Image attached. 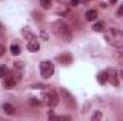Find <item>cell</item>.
I'll return each instance as SVG.
<instances>
[{
	"label": "cell",
	"mask_w": 123,
	"mask_h": 121,
	"mask_svg": "<svg viewBox=\"0 0 123 121\" xmlns=\"http://www.w3.org/2000/svg\"><path fill=\"white\" fill-rule=\"evenodd\" d=\"M120 77H122V80H123V70L120 71Z\"/></svg>",
	"instance_id": "cell-24"
},
{
	"label": "cell",
	"mask_w": 123,
	"mask_h": 121,
	"mask_svg": "<svg viewBox=\"0 0 123 121\" xmlns=\"http://www.w3.org/2000/svg\"><path fill=\"white\" fill-rule=\"evenodd\" d=\"M105 37L110 46L116 49H123V31L117 30V29H110Z\"/></svg>",
	"instance_id": "cell-2"
},
{
	"label": "cell",
	"mask_w": 123,
	"mask_h": 121,
	"mask_svg": "<svg viewBox=\"0 0 123 121\" xmlns=\"http://www.w3.org/2000/svg\"><path fill=\"white\" fill-rule=\"evenodd\" d=\"M4 53H6V47H4L3 44H0V57H1Z\"/></svg>",
	"instance_id": "cell-20"
},
{
	"label": "cell",
	"mask_w": 123,
	"mask_h": 121,
	"mask_svg": "<svg viewBox=\"0 0 123 121\" xmlns=\"http://www.w3.org/2000/svg\"><path fill=\"white\" fill-rule=\"evenodd\" d=\"M100 118H102V113H100V111L94 113V114H93V117H92V120H100Z\"/></svg>",
	"instance_id": "cell-19"
},
{
	"label": "cell",
	"mask_w": 123,
	"mask_h": 121,
	"mask_svg": "<svg viewBox=\"0 0 123 121\" xmlns=\"http://www.w3.org/2000/svg\"><path fill=\"white\" fill-rule=\"evenodd\" d=\"M60 93H62V95H63L62 98H63V100H64V101L67 103V105H70V107H74V105H76V101H74L73 95H72V94H70V93H69L67 90L62 88V90H60Z\"/></svg>",
	"instance_id": "cell-7"
},
{
	"label": "cell",
	"mask_w": 123,
	"mask_h": 121,
	"mask_svg": "<svg viewBox=\"0 0 123 121\" xmlns=\"http://www.w3.org/2000/svg\"><path fill=\"white\" fill-rule=\"evenodd\" d=\"M16 84H17V83H16L12 77H7V78L3 81V87H4V88H13Z\"/></svg>",
	"instance_id": "cell-10"
},
{
	"label": "cell",
	"mask_w": 123,
	"mask_h": 121,
	"mask_svg": "<svg viewBox=\"0 0 123 121\" xmlns=\"http://www.w3.org/2000/svg\"><path fill=\"white\" fill-rule=\"evenodd\" d=\"M42 104H46L47 107L55 108V107L59 104V95L56 94V91L55 90L47 91V93L42 97Z\"/></svg>",
	"instance_id": "cell-4"
},
{
	"label": "cell",
	"mask_w": 123,
	"mask_h": 121,
	"mask_svg": "<svg viewBox=\"0 0 123 121\" xmlns=\"http://www.w3.org/2000/svg\"><path fill=\"white\" fill-rule=\"evenodd\" d=\"M116 1H117V0H110V3H116Z\"/></svg>",
	"instance_id": "cell-25"
},
{
	"label": "cell",
	"mask_w": 123,
	"mask_h": 121,
	"mask_svg": "<svg viewBox=\"0 0 123 121\" xmlns=\"http://www.w3.org/2000/svg\"><path fill=\"white\" fill-rule=\"evenodd\" d=\"M117 59L123 63V53H119V54H117Z\"/></svg>",
	"instance_id": "cell-23"
},
{
	"label": "cell",
	"mask_w": 123,
	"mask_h": 121,
	"mask_svg": "<svg viewBox=\"0 0 123 121\" xmlns=\"http://www.w3.org/2000/svg\"><path fill=\"white\" fill-rule=\"evenodd\" d=\"M106 74H107V81H110L112 86L117 87L119 86V73H117V70L116 68H107Z\"/></svg>",
	"instance_id": "cell-6"
},
{
	"label": "cell",
	"mask_w": 123,
	"mask_h": 121,
	"mask_svg": "<svg viewBox=\"0 0 123 121\" xmlns=\"http://www.w3.org/2000/svg\"><path fill=\"white\" fill-rule=\"evenodd\" d=\"M70 3H72V6H77L79 4V0H72Z\"/></svg>",
	"instance_id": "cell-22"
},
{
	"label": "cell",
	"mask_w": 123,
	"mask_h": 121,
	"mask_svg": "<svg viewBox=\"0 0 123 121\" xmlns=\"http://www.w3.org/2000/svg\"><path fill=\"white\" fill-rule=\"evenodd\" d=\"M50 4H52V0H40V6L43 9H50Z\"/></svg>",
	"instance_id": "cell-16"
},
{
	"label": "cell",
	"mask_w": 123,
	"mask_h": 121,
	"mask_svg": "<svg viewBox=\"0 0 123 121\" xmlns=\"http://www.w3.org/2000/svg\"><path fill=\"white\" fill-rule=\"evenodd\" d=\"M97 81H99L100 84H106V81H107V74H106V71H100V73L97 74Z\"/></svg>",
	"instance_id": "cell-13"
},
{
	"label": "cell",
	"mask_w": 123,
	"mask_h": 121,
	"mask_svg": "<svg viewBox=\"0 0 123 121\" xmlns=\"http://www.w3.org/2000/svg\"><path fill=\"white\" fill-rule=\"evenodd\" d=\"M53 73H55V64L52 61L44 60L40 63V74L43 78H50L53 76Z\"/></svg>",
	"instance_id": "cell-5"
},
{
	"label": "cell",
	"mask_w": 123,
	"mask_h": 121,
	"mask_svg": "<svg viewBox=\"0 0 123 121\" xmlns=\"http://www.w3.org/2000/svg\"><path fill=\"white\" fill-rule=\"evenodd\" d=\"M10 53L13 56H19L20 54V46L19 44H12L10 46Z\"/></svg>",
	"instance_id": "cell-15"
},
{
	"label": "cell",
	"mask_w": 123,
	"mask_h": 121,
	"mask_svg": "<svg viewBox=\"0 0 123 121\" xmlns=\"http://www.w3.org/2000/svg\"><path fill=\"white\" fill-rule=\"evenodd\" d=\"M59 60H60L63 64H70V61H72V56H70L69 53H66L64 56H59Z\"/></svg>",
	"instance_id": "cell-14"
},
{
	"label": "cell",
	"mask_w": 123,
	"mask_h": 121,
	"mask_svg": "<svg viewBox=\"0 0 123 121\" xmlns=\"http://www.w3.org/2000/svg\"><path fill=\"white\" fill-rule=\"evenodd\" d=\"M27 50L31 51V53H34V51H39V50H40V43H39L34 37H33L30 41L27 43Z\"/></svg>",
	"instance_id": "cell-8"
},
{
	"label": "cell",
	"mask_w": 123,
	"mask_h": 121,
	"mask_svg": "<svg viewBox=\"0 0 123 121\" xmlns=\"http://www.w3.org/2000/svg\"><path fill=\"white\" fill-rule=\"evenodd\" d=\"M59 1H62V0H59Z\"/></svg>",
	"instance_id": "cell-26"
},
{
	"label": "cell",
	"mask_w": 123,
	"mask_h": 121,
	"mask_svg": "<svg viewBox=\"0 0 123 121\" xmlns=\"http://www.w3.org/2000/svg\"><path fill=\"white\" fill-rule=\"evenodd\" d=\"M30 104L33 105V107H37V105H40V104H42V101H40L39 98H36V97H31V98H30Z\"/></svg>",
	"instance_id": "cell-17"
},
{
	"label": "cell",
	"mask_w": 123,
	"mask_h": 121,
	"mask_svg": "<svg viewBox=\"0 0 123 121\" xmlns=\"http://www.w3.org/2000/svg\"><path fill=\"white\" fill-rule=\"evenodd\" d=\"M3 111H4L6 114H9V116H13V114L16 113V111H14V107H13L12 104H7V103L3 104Z\"/></svg>",
	"instance_id": "cell-11"
},
{
	"label": "cell",
	"mask_w": 123,
	"mask_h": 121,
	"mask_svg": "<svg viewBox=\"0 0 123 121\" xmlns=\"http://www.w3.org/2000/svg\"><path fill=\"white\" fill-rule=\"evenodd\" d=\"M6 74H7V68H6V66H0V78H3Z\"/></svg>",
	"instance_id": "cell-18"
},
{
	"label": "cell",
	"mask_w": 123,
	"mask_h": 121,
	"mask_svg": "<svg viewBox=\"0 0 123 121\" xmlns=\"http://www.w3.org/2000/svg\"><path fill=\"white\" fill-rule=\"evenodd\" d=\"M117 14H119V16H123V4L119 7V10H117Z\"/></svg>",
	"instance_id": "cell-21"
},
{
	"label": "cell",
	"mask_w": 123,
	"mask_h": 121,
	"mask_svg": "<svg viewBox=\"0 0 123 121\" xmlns=\"http://www.w3.org/2000/svg\"><path fill=\"white\" fill-rule=\"evenodd\" d=\"M85 19H86L87 22H94V20L97 19V11H96V10H87L86 14H85Z\"/></svg>",
	"instance_id": "cell-9"
},
{
	"label": "cell",
	"mask_w": 123,
	"mask_h": 121,
	"mask_svg": "<svg viewBox=\"0 0 123 121\" xmlns=\"http://www.w3.org/2000/svg\"><path fill=\"white\" fill-rule=\"evenodd\" d=\"M52 30L53 33L60 38L62 41H66V43H70L72 38H73V34H72V30L70 27L63 22V20H57L52 24Z\"/></svg>",
	"instance_id": "cell-1"
},
{
	"label": "cell",
	"mask_w": 123,
	"mask_h": 121,
	"mask_svg": "<svg viewBox=\"0 0 123 121\" xmlns=\"http://www.w3.org/2000/svg\"><path fill=\"white\" fill-rule=\"evenodd\" d=\"M92 29L94 31H99V33H100V31H105V30H106V24H105L103 22H97V23H94V24H93Z\"/></svg>",
	"instance_id": "cell-12"
},
{
	"label": "cell",
	"mask_w": 123,
	"mask_h": 121,
	"mask_svg": "<svg viewBox=\"0 0 123 121\" xmlns=\"http://www.w3.org/2000/svg\"><path fill=\"white\" fill-rule=\"evenodd\" d=\"M25 70H26L25 63H23V61H16V63L13 64V70H12L10 77H12L16 83H19V81H22V78H23V76H25Z\"/></svg>",
	"instance_id": "cell-3"
}]
</instances>
